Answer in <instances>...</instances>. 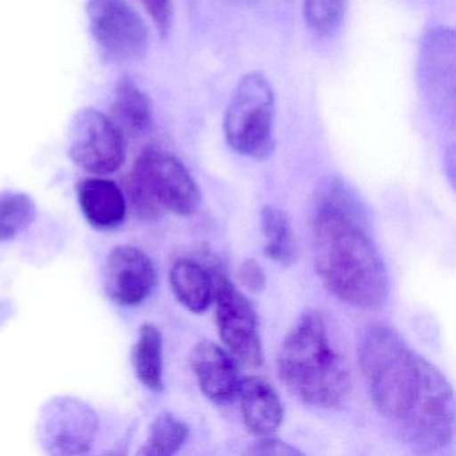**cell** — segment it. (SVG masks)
<instances>
[{
  "instance_id": "1",
  "label": "cell",
  "mask_w": 456,
  "mask_h": 456,
  "mask_svg": "<svg viewBox=\"0 0 456 456\" xmlns=\"http://www.w3.org/2000/svg\"><path fill=\"white\" fill-rule=\"evenodd\" d=\"M357 352L373 404L392 432L420 452L448 447L455 399L447 378L384 324L364 330Z\"/></svg>"
},
{
  "instance_id": "2",
  "label": "cell",
  "mask_w": 456,
  "mask_h": 456,
  "mask_svg": "<svg viewBox=\"0 0 456 456\" xmlns=\"http://www.w3.org/2000/svg\"><path fill=\"white\" fill-rule=\"evenodd\" d=\"M314 266L322 285L354 308L378 309L389 293L386 264L356 194L341 178L322 181L314 217Z\"/></svg>"
},
{
  "instance_id": "3",
  "label": "cell",
  "mask_w": 456,
  "mask_h": 456,
  "mask_svg": "<svg viewBox=\"0 0 456 456\" xmlns=\"http://www.w3.org/2000/svg\"><path fill=\"white\" fill-rule=\"evenodd\" d=\"M279 378L300 402L333 407L343 402L351 387L348 364L324 319L308 311L297 320L280 346Z\"/></svg>"
},
{
  "instance_id": "4",
  "label": "cell",
  "mask_w": 456,
  "mask_h": 456,
  "mask_svg": "<svg viewBox=\"0 0 456 456\" xmlns=\"http://www.w3.org/2000/svg\"><path fill=\"white\" fill-rule=\"evenodd\" d=\"M129 194L146 220H156L164 210L188 217L201 204V191L185 165L159 148L143 149L135 159Z\"/></svg>"
},
{
  "instance_id": "5",
  "label": "cell",
  "mask_w": 456,
  "mask_h": 456,
  "mask_svg": "<svg viewBox=\"0 0 456 456\" xmlns=\"http://www.w3.org/2000/svg\"><path fill=\"white\" fill-rule=\"evenodd\" d=\"M276 100L269 79L260 71L245 74L229 101L224 135L229 148L247 159L264 161L273 154Z\"/></svg>"
},
{
  "instance_id": "6",
  "label": "cell",
  "mask_w": 456,
  "mask_h": 456,
  "mask_svg": "<svg viewBox=\"0 0 456 456\" xmlns=\"http://www.w3.org/2000/svg\"><path fill=\"white\" fill-rule=\"evenodd\" d=\"M455 33L444 26L429 28L419 54L418 79L428 110L443 125L455 119Z\"/></svg>"
},
{
  "instance_id": "7",
  "label": "cell",
  "mask_w": 456,
  "mask_h": 456,
  "mask_svg": "<svg viewBox=\"0 0 456 456\" xmlns=\"http://www.w3.org/2000/svg\"><path fill=\"white\" fill-rule=\"evenodd\" d=\"M69 154L85 172L113 175L126 159V135L110 117L85 109L71 122Z\"/></svg>"
},
{
  "instance_id": "8",
  "label": "cell",
  "mask_w": 456,
  "mask_h": 456,
  "mask_svg": "<svg viewBox=\"0 0 456 456\" xmlns=\"http://www.w3.org/2000/svg\"><path fill=\"white\" fill-rule=\"evenodd\" d=\"M90 33L109 60H138L149 47V31L127 0H87Z\"/></svg>"
},
{
  "instance_id": "9",
  "label": "cell",
  "mask_w": 456,
  "mask_h": 456,
  "mask_svg": "<svg viewBox=\"0 0 456 456\" xmlns=\"http://www.w3.org/2000/svg\"><path fill=\"white\" fill-rule=\"evenodd\" d=\"M216 305L218 332L229 354L245 367H260L263 344L257 314L249 298L223 277L216 287Z\"/></svg>"
},
{
  "instance_id": "10",
  "label": "cell",
  "mask_w": 456,
  "mask_h": 456,
  "mask_svg": "<svg viewBox=\"0 0 456 456\" xmlns=\"http://www.w3.org/2000/svg\"><path fill=\"white\" fill-rule=\"evenodd\" d=\"M41 437L54 455H82L93 447L98 419L86 403L73 397H57L42 413Z\"/></svg>"
},
{
  "instance_id": "11",
  "label": "cell",
  "mask_w": 456,
  "mask_h": 456,
  "mask_svg": "<svg viewBox=\"0 0 456 456\" xmlns=\"http://www.w3.org/2000/svg\"><path fill=\"white\" fill-rule=\"evenodd\" d=\"M157 269L143 250L130 245L111 249L103 269L106 295L117 305L137 306L153 292Z\"/></svg>"
},
{
  "instance_id": "12",
  "label": "cell",
  "mask_w": 456,
  "mask_h": 456,
  "mask_svg": "<svg viewBox=\"0 0 456 456\" xmlns=\"http://www.w3.org/2000/svg\"><path fill=\"white\" fill-rule=\"evenodd\" d=\"M191 367L200 389L216 404H228L237 396L240 379L236 360L226 349L202 340L191 352Z\"/></svg>"
},
{
  "instance_id": "13",
  "label": "cell",
  "mask_w": 456,
  "mask_h": 456,
  "mask_svg": "<svg viewBox=\"0 0 456 456\" xmlns=\"http://www.w3.org/2000/svg\"><path fill=\"white\" fill-rule=\"evenodd\" d=\"M237 395L248 431L257 437L273 436L284 419V408L273 387L265 379L249 376L240 381Z\"/></svg>"
},
{
  "instance_id": "14",
  "label": "cell",
  "mask_w": 456,
  "mask_h": 456,
  "mask_svg": "<svg viewBox=\"0 0 456 456\" xmlns=\"http://www.w3.org/2000/svg\"><path fill=\"white\" fill-rule=\"evenodd\" d=\"M79 207L90 225L111 231L126 217V199L116 183L105 178H87L77 185Z\"/></svg>"
},
{
  "instance_id": "15",
  "label": "cell",
  "mask_w": 456,
  "mask_h": 456,
  "mask_svg": "<svg viewBox=\"0 0 456 456\" xmlns=\"http://www.w3.org/2000/svg\"><path fill=\"white\" fill-rule=\"evenodd\" d=\"M170 287L178 303L191 314L209 309L213 298V280L209 271L191 258H180L173 264Z\"/></svg>"
},
{
  "instance_id": "16",
  "label": "cell",
  "mask_w": 456,
  "mask_h": 456,
  "mask_svg": "<svg viewBox=\"0 0 456 456\" xmlns=\"http://www.w3.org/2000/svg\"><path fill=\"white\" fill-rule=\"evenodd\" d=\"M111 119L125 135L140 137L151 130V106L145 93L129 77H122L116 85L111 103Z\"/></svg>"
},
{
  "instance_id": "17",
  "label": "cell",
  "mask_w": 456,
  "mask_h": 456,
  "mask_svg": "<svg viewBox=\"0 0 456 456\" xmlns=\"http://www.w3.org/2000/svg\"><path fill=\"white\" fill-rule=\"evenodd\" d=\"M133 364L138 380L153 392L164 391V338L156 325L141 327L133 351Z\"/></svg>"
},
{
  "instance_id": "18",
  "label": "cell",
  "mask_w": 456,
  "mask_h": 456,
  "mask_svg": "<svg viewBox=\"0 0 456 456\" xmlns=\"http://www.w3.org/2000/svg\"><path fill=\"white\" fill-rule=\"evenodd\" d=\"M260 220L265 255L280 265H293L297 261L298 249L287 213L273 205H266L261 210Z\"/></svg>"
},
{
  "instance_id": "19",
  "label": "cell",
  "mask_w": 456,
  "mask_h": 456,
  "mask_svg": "<svg viewBox=\"0 0 456 456\" xmlns=\"http://www.w3.org/2000/svg\"><path fill=\"white\" fill-rule=\"evenodd\" d=\"M189 436L186 423L173 413L162 412L151 426L148 439L138 450V455L173 456L185 444Z\"/></svg>"
},
{
  "instance_id": "20",
  "label": "cell",
  "mask_w": 456,
  "mask_h": 456,
  "mask_svg": "<svg viewBox=\"0 0 456 456\" xmlns=\"http://www.w3.org/2000/svg\"><path fill=\"white\" fill-rule=\"evenodd\" d=\"M37 207L30 196L15 191L0 193V242L10 241L30 228Z\"/></svg>"
},
{
  "instance_id": "21",
  "label": "cell",
  "mask_w": 456,
  "mask_h": 456,
  "mask_svg": "<svg viewBox=\"0 0 456 456\" xmlns=\"http://www.w3.org/2000/svg\"><path fill=\"white\" fill-rule=\"evenodd\" d=\"M346 0H303L304 22L317 37H330L346 17Z\"/></svg>"
},
{
  "instance_id": "22",
  "label": "cell",
  "mask_w": 456,
  "mask_h": 456,
  "mask_svg": "<svg viewBox=\"0 0 456 456\" xmlns=\"http://www.w3.org/2000/svg\"><path fill=\"white\" fill-rule=\"evenodd\" d=\"M146 14L153 20L159 33L167 36L172 28L173 6L172 0H138Z\"/></svg>"
},
{
  "instance_id": "23",
  "label": "cell",
  "mask_w": 456,
  "mask_h": 456,
  "mask_svg": "<svg viewBox=\"0 0 456 456\" xmlns=\"http://www.w3.org/2000/svg\"><path fill=\"white\" fill-rule=\"evenodd\" d=\"M240 282L250 293L263 292L266 285L265 272L258 261L248 258L239 269Z\"/></svg>"
},
{
  "instance_id": "24",
  "label": "cell",
  "mask_w": 456,
  "mask_h": 456,
  "mask_svg": "<svg viewBox=\"0 0 456 456\" xmlns=\"http://www.w3.org/2000/svg\"><path fill=\"white\" fill-rule=\"evenodd\" d=\"M249 453H253V455L295 456L301 455L303 452L282 440L265 436L260 437L255 444L250 445Z\"/></svg>"
}]
</instances>
